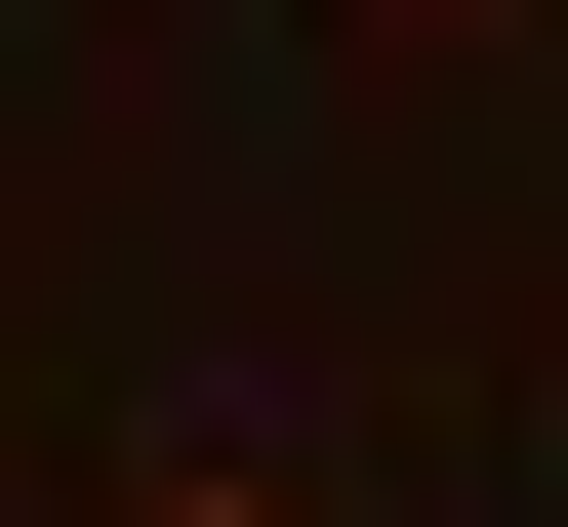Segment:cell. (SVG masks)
Here are the masks:
<instances>
[{
    "instance_id": "1",
    "label": "cell",
    "mask_w": 568,
    "mask_h": 527,
    "mask_svg": "<svg viewBox=\"0 0 568 527\" xmlns=\"http://www.w3.org/2000/svg\"><path fill=\"white\" fill-rule=\"evenodd\" d=\"M122 527H325V487H244V446H163V487H122Z\"/></svg>"
}]
</instances>
